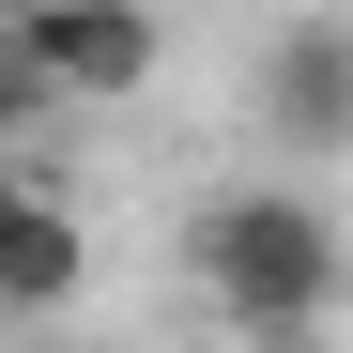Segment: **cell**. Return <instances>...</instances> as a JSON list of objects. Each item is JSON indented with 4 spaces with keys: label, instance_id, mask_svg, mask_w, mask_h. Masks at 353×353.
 I'll return each mask as SVG.
<instances>
[{
    "label": "cell",
    "instance_id": "6da1fadb",
    "mask_svg": "<svg viewBox=\"0 0 353 353\" xmlns=\"http://www.w3.org/2000/svg\"><path fill=\"white\" fill-rule=\"evenodd\" d=\"M185 276L246 353H307L353 307V230H338V200L307 169H261V185H215L185 215Z\"/></svg>",
    "mask_w": 353,
    "mask_h": 353
},
{
    "label": "cell",
    "instance_id": "7a4b0ae2",
    "mask_svg": "<svg viewBox=\"0 0 353 353\" xmlns=\"http://www.w3.org/2000/svg\"><path fill=\"white\" fill-rule=\"evenodd\" d=\"M0 46H16L62 108H139L169 77V16L154 0H0Z\"/></svg>",
    "mask_w": 353,
    "mask_h": 353
},
{
    "label": "cell",
    "instance_id": "3957f363",
    "mask_svg": "<svg viewBox=\"0 0 353 353\" xmlns=\"http://www.w3.org/2000/svg\"><path fill=\"white\" fill-rule=\"evenodd\" d=\"M246 123H261V154H292V169H338V154H353V16H338V0H307V16L261 31Z\"/></svg>",
    "mask_w": 353,
    "mask_h": 353
},
{
    "label": "cell",
    "instance_id": "277c9868",
    "mask_svg": "<svg viewBox=\"0 0 353 353\" xmlns=\"http://www.w3.org/2000/svg\"><path fill=\"white\" fill-rule=\"evenodd\" d=\"M92 292V215L31 185V154H0V323H62Z\"/></svg>",
    "mask_w": 353,
    "mask_h": 353
},
{
    "label": "cell",
    "instance_id": "5b68a950",
    "mask_svg": "<svg viewBox=\"0 0 353 353\" xmlns=\"http://www.w3.org/2000/svg\"><path fill=\"white\" fill-rule=\"evenodd\" d=\"M46 123H62V92H46V77L16 62V46H0V154H31Z\"/></svg>",
    "mask_w": 353,
    "mask_h": 353
}]
</instances>
